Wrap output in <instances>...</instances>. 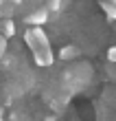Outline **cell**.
<instances>
[{"label":"cell","instance_id":"9c48e42d","mask_svg":"<svg viewBox=\"0 0 116 121\" xmlns=\"http://www.w3.org/2000/svg\"><path fill=\"white\" fill-rule=\"evenodd\" d=\"M0 121H4V117H2V112H0Z\"/></svg>","mask_w":116,"mask_h":121},{"label":"cell","instance_id":"277c9868","mask_svg":"<svg viewBox=\"0 0 116 121\" xmlns=\"http://www.w3.org/2000/svg\"><path fill=\"white\" fill-rule=\"evenodd\" d=\"M0 35H2V38H13V35H16V22H13L11 18L0 20Z\"/></svg>","mask_w":116,"mask_h":121},{"label":"cell","instance_id":"7a4b0ae2","mask_svg":"<svg viewBox=\"0 0 116 121\" xmlns=\"http://www.w3.org/2000/svg\"><path fill=\"white\" fill-rule=\"evenodd\" d=\"M90 82H92V66L88 62H77V64H70L64 70L61 79H59V86L68 97H72L77 92H81Z\"/></svg>","mask_w":116,"mask_h":121},{"label":"cell","instance_id":"30bf717a","mask_svg":"<svg viewBox=\"0 0 116 121\" xmlns=\"http://www.w3.org/2000/svg\"><path fill=\"white\" fill-rule=\"evenodd\" d=\"M0 2H2V0H0Z\"/></svg>","mask_w":116,"mask_h":121},{"label":"cell","instance_id":"5b68a950","mask_svg":"<svg viewBox=\"0 0 116 121\" xmlns=\"http://www.w3.org/2000/svg\"><path fill=\"white\" fill-rule=\"evenodd\" d=\"M77 55H79V46L68 44V46H64L61 51H59V60L61 62H70V60H75Z\"/></svg>","mask_w":116,"mask_h":121},{"label":"cell","instance_id":"52a82bcc","mask_svg":"<svg viewBox=\"0 0 116 121\" xmlns=\"http://www.w3.org/2000/svg\"><path fill=\"white\" fill-rule=\"evenodd\" d=\"M107 62H110V64H116V46H110V48H107Z\"/></svg>","mask_w":116,"mask_h":121},{"label":"cell","instance_id":"ba28073f","mask_svg":"<svg viewBox=\"0 0 116 121\" xmlns=\"http://www.w3.org/2000/svg\"><path fill=\"white\" fill-rule=\"evenodd\" d=\"M4 55H7V38H2V35H0V62H2Z\"/></svg>","mask_w":116,"mask_h":121},{"label":"cell","instance_id":"3957f363","mask_svg":"<svg viewBox=\"0 0 116 121\" xmlns=\"http://www.w3.org/2000/svg\"><path fill=\"white\" fill-rule=\"evenodd\" d=\"M48 18H50V13H48L46 7H35V9L24 18V22H26L28 26H42Z\"/></svg>","mask_w":116,"mask_h":121},{"label":"cell","instance_id":"6da1fadb","mask_svg":"<svg viewBox=\"0 0 116 121\" xmlns=\"http://www.w3.org/2000/svg\"><path fill=\"white\" fill-rule=\"evenodd\" d=\"M24 42L31 48L33 60H35L37 66L46 68V66L53 64L55 55H53V48H50V40H48V35H46V31L42 26H28L24 31Z\"/></svg>","mask_w":116,"mask_h":121},{"label":"cell","instance_id":"8992f818","mask_svg":"<svg viewBox=\"0 0 116 121\" xmlns=\"http://www.w3.org/2000/svg\"><path fill=\"white\" fill-rule=\"evenodd\" d=\"M101 9L110 20H116V0H101Z\"/></svg>","mask_w":116,"mask_h":121}]
</instances>
